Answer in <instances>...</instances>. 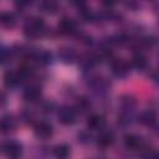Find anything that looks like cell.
I'll list each match as a JSON object with an SVG mask.
<instances>
[{
	"label": "cell",
	"instance_id": "17",
	"mask_svg": "<svg viewBox=\"0 0 159 159\" xmlns=\"http://www.w3.org/2000/svg\"><path fill=\"white\" fill-rule=\"evenodd\" d=\"M139 120H140L143 124L148 125V127H153V125H155V123H157V114H155L154 111H145V112H143V113L140 114Z\"/></svg>",
	"mask_w": 159,
	"mask_h": 159
},
{
	"label": "cell",
	"instance_id": "3",
	"mask_svg": "<svg viewBox=\"0 0 159 159\" xmlns=\"http://www.w3.org/2000/svg\"><path fill=\"white\" fill-rule=\"evenodd\" d=\"M34 133L39 139H48L53 134V127L46 120H40L34 125Z\"/></svg>",
	"mask_w": 159,
	"mask_h": 159
},
{
	"label": "cell",
	"instance_id": "9",
	"mask_svg": "<svg viewBox=\"0 0 159 159\" xmlns=\"http://www.w3.org/2000/svg\"><path fill=\"white\" fill-rule=\"evenodd\" d=\"M106 125V119L101 114H91L87 119V127L91 130H101Z\"/></svg>",
	"mask_w": 159,
	"mask_h": 159
},
{
	"label": "cell",
	"instance_id": "19",
	"mask_svg": "<svg viewBox=\"0 0 159 159\" xmlns=\"http://www.w3.org/2000/svg\"><path fill=\"white\" fill-rule=\"evenodd\" d=\"M91 108V102L86 98V97H81L78 98L77 103H76V112H81V113H84L87 111H89Z\"/></svg>",
	"mask_w": 159,
	"mask_h": 159
},
{
	"label": "cell",
	"instance_id": "14",
	"mask_svg": "<svg viewBox=\"0 0 159 159\" xmlns=\"http://www.w3.org/2000/svg\"><path fill=\"white\" fill-rule=\"evenodd\" d=\"M0 24L4 26V27H7V29H11L16 25V17L12 12H9V11H1L0 12Z\"/></svg>",
	"mask_w": 159,
	"mask_h": 159
},
{
	"label": "cell",
	"instance_id": "10",
	"mask_svg": "<svg viewBox=\"0 0 159 159\" xmlns=\"http://www.w3.org/2000/svg\"><path fill=\"white\" fill-rule=\"evenodd\" d=\"M124 144L128 149H132V150H137V149H140L143 148L144 145V142L142 139V137L137 135V134H127L124 137Z\"/></svg>",
	"mask_w": 159,
	"mask_h": 159
},
{
	"label": "cell",
	"instance_id": "12",
	"mask_svg": "<svg viewBox=\"0 0 159 159\" xmlns=\"http://www.w3.org/2000/svg\"><path fill=\"white\" fill-rule=\"evenodd\" d=\"M58 57H60L63 62H66V63H72V62L76 60L77 53H76V51H75L73 48H71V47H62V48H60V51H58Z\"/></svg>",
	"mask_w": 159,
	"mask_h": 159
},
{
	"label": "cell",
	"instance_id": "5",
	"mask_svg": "<svg viewBox=\"0 0 159 159\" xmlns=\"http://www.w3.org/2000/svg\"><path fill=\"white\" fill-rule=\"evenodd\" d=\"M112 72L114 73V76H117L119 78H124V77H127L129 75L130 66L125 60L116 58V60L112 61Z\"/></svg>",
	"mask_w": 159,
	"mask_h": 159
},
{
	"label": "cell",
	"instance_id": "4",
	"mask_svg": "<svg viewBox=\"0 0 159 159\" xmlns=\"http://www.w3.org/2000/svg\"><path fill=\"white\" fill-rule=\"evenodd\" d=\"M57 118L58 120L65 124V125H70V124H73L76 122V118H77V112L72 108V107H68V106H63L58 109V113H57Z\"/></svg>",
	"mask_w": 159,
	"mask_h": 159
},
{
	"label": "cell",
	"instance_id": "11",
	"mask_svg": "<svg viewBox=\"0 0 159 159\" xmlns=\"http://www.w3.org/2000/svg\"><path fill=\"white\" fill-rule=\"evenodd\" d=\"M16 125H17V122H16L15 117L11 114H4L0 118V130L4 133L14 130L16 128Z\"/></svg>",
	"mask_w": 159,
	"mask_h": 159
},
{
	"label": "cell",
	"instance_id": "16",
	"mask_svg": "<svg viewBox=\"0 0 159 159\" xmlns=\"http://www.w3.org/2000/svg\"><path fill=\"white\" fill-rule=\"evenodd\" d=\"M52 153H53L56 159H67L70 157L71 150H70V147L67 144H58L53 148Z\"/></svg>",
	"mask_w": 159,
	"mask_h": 159
},
{
	"label": "cell",
	"instance_id": "20",
	"mask_svg": "<svg viewBox=\"0 0 159 159\" xmlns=\"http://www.w3.org/2000/svg\"><path fill=\"white\" fill-rule=\"evenodd\" d=\"M40 9H41L42 11H45V12L53 14V12L57 11L58 5H57V2H55V1H42V2H40Z\"/></svg>",
	"mask_w": 159,
	"mask_h": 159
},
{
	"label": "cell",
	"instance_id": "13",
	"mask_svg": "<svg viewBox=\"0 0 159 159\" xmlns=\"http://www.w3.org/2000/svg\"><path fill=\"white\" fill-rule=\"evenodd\" d=\"M31 56H32V58H34L35 61H37V62L41 63V65H47V63H50L51 60H52V55H51L48 51H46V50H37V51H34Z\"/></svg>",
	"mask_w": 159,
	"mask_h": 159
},
{
	"label": "cell",
	"instance_id": "8",
	"mask_svg": "<svg viewBox=\"0 0 159 159\" xmlns=\"http://www.w3.org/2000/svg\"><path fill=\"white\" fill-rule=\"evenodd\" d=\"M41 97V87L36 83L29 84L24 91V98L29 102H35Z\"/></svg>",
	"mask_w": 159,
	"mask_h": 159
},
{
	"label": "cell",
	"instance_id": "22",
	"mask_svg": "<svg viewBox=\"0 0 159 159\" xmlns=\"http://www.w3.org/2000/svg\"><path fill=\"white\" fill-rule=\"evenodd\" d=\"M143 159H158V154L155 150H147L143 154Z\"/></svg>",
	"mask_w": 159,
	"mask_h": 159
},
{
	"label": "cell",
	"instance_id": "15",
	"mask_svg": "<svg viewBox=\"0 0 159 159\" xmlns=\"http://www.w3.org/2000/svg\"><path fill=\"white\" fill-rule=\"evenodd\" d=\"M113 142H114V135H113V133L109 132V130H102V132L99 133L98 138H97L98 145H101V147H103V148L109 147Z\"/></svg>",
	"mask_w": 159,
	"mask_h": 159
},
{
	"label": "cell",
	"instance_id": "21",
	"mask_svg": "<svg viewBox=\"0 0 159 159\" xmlns=\"http://www.w3.org/2000/svg\"><path fill=\"white\" fill-rule=\"evenodd\" d=\"M11 58V51L7 48H0V63H6Z\"/></svg>",
	"mask_w": 159,
	"mask_h": 159
},
{
	"label": "cell",
	"instance_id": "1",
	"mask_svg": "<svg viewBox=\"0 0 159 159\" xmlns=\"http://www.w3.org/2000/svg\"><path fill=\"white\" fill-rule=\"evenodd\" d=\"M45 31H46L45 21L37 16H32V17L27 19L24 25V34L29 39H36V37L41 36Z\"/></svg>",
	"mask_w": 159,
	"mask_h": 159
},
{
	"label": "cell",
	"instance_id": "18",
	"mask_svg": "<svg viewBox=\"0 0 159 159\" xmlns=\"http://www.w3.org/2000/svg\"><path fill=\"white\" fill-rule=\"evenodd\" d=\"M132 66L137 70H144L147 67V58L143 53L138 52L132 57Z\"/></svg>",
	"mask_w": 159,
	"mask_h": 159
},
{
	"label": "cell",
	"instance_id": "7",
	"mask_svg": "<svg viewBox=\"0 0 159 159\" xmlns=\"http://www.w3.org/2000/svg\"><path fill=\"white\" fill-rule=\"evenodd\" d=\"M58 31L63 35H75L78 32V27H77V22L73 19L70 17H63L60 22H58Z\"/></svg>",
	"mask_w": 159,
	"mask_h": 159
},
{
	"label": "cell",
	"instance_id": "6",
	"mask_svg": "<svg viewBox=\"0 0 159 159\" xmlns=\"http://www.w3.org/2000/svg\"><path fill=\"white\" fill-rule=\"evenodd\" d=\"M22 80H25V77H24L22 72L20 71V68L17 71H14V70L7 71L5 73V76H4L5 86L6 87H10V88H14V87L19 86L22 82Z\"/></svg>",
	"mask_w": 159,
	"mask_h": 159
},
{
	"label": "cell",
	"instance_id": "2",
	"mask_svg": "<svg viewBox=\"0 0 159 159\" xmlns=\"http://www.w3.org/2000/svg\"><path fill=\"white\" fill-rule=\"evenodd\" d=\"M2 152L9 159H20L22 155V147L16 140H6L2 144Z\"/></svg>",
	"mask_w": 159,
	"mask_h": 159
}]
</instances>
